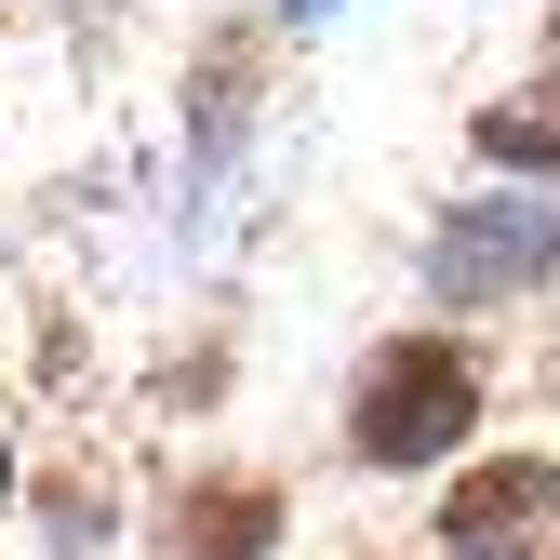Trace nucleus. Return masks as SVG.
Listing matches in <instances>:
<instances>
[{
  "mask_svg": "<svg viewBox=\"0 0 560 560\" xmlns=\"http://www.w3.org/2000/svg\"><path fill=\"white\" fill-rule=\"evenodd\" d=\"M480 361L454 334H387L361 374H347V454L361 467H441V454H467V428H480Z\"/></svg>",
  "mask_w": 560,
  "mask_h": 560,
  "instance_id": "obj_1",
  "label": "nucleus"
},
{
  "mask_svg": "<svg viewBox=\"0 0 560 560\" xmlns=\"http://www.w3.org/2000/svg\"><path fill=\"white\" fill-rule=\"evenodd\" d=\"M560 267V200H454L428 241V294L441 307H508Z\"/></svg>",
  "mask_w": 560,
  "mask_h": 560,
  "instance_id": "obj_2",
  "label": "nucleus"
},
{
  "mask_svg": "<svg viewBox=\"0 0 560 560\" xmlns=\"http://www.w3.org/2000/svg\"><path fill=\"white\" fill-rule=\"evenodd\" d=\"M560 534V467L508 454V467H467L454 508H441V560H534Z\"/></svg>",
  "mask_w": 560,
  "mask_h": 560,
  "instance_id": "obj_3",
  "label": "nucleus"
},
{
  "mask_svg": "<svg viewBox=\"0 0 560 560\" xmlns=\"http://www.w3.org/2000/svg\"><path fill=\"white\" fill-rule=\"evenodd\" d=\"M280 521H294V508H280L267 467H200L174 494V521H161V560H267Z\"/></svg>",
  "mask_w": 560,
  "mask_h": 560,
  "instance_id": "obj_4",
  "label": "nucleus"
},
{
  "mask_svg": "<svg viewBox=\"0 0 560 560\" xmlns=\"http://www.w3.org/2000/svg\"><path fill=\"white\" fill-rule=\"evenodd\" d=\"M480 161H494V174H560V81L480 107Z\"/></svg>",
  "mask_w": 560,
  "mask_h": 560,
  "instance_id": "obj_5",
  "label": "nucleus"
},
{
  "mask_svg": "<svg viewBox=\"0 0 560 560\" xmlns=\"http://www.w3.org/2000/svg\"><path fill=\"white\" fill-rule=\"evenodd\" d=\"M0 508H14V441H0Z\"/></svg>",
  "mask_w": 560,
  "mask_h": 560,
  "instance_id": "obj_6",
  "label": "nucleus"
},
{
  "mask_svg": "<svg viewBox=\"0 0 560 560\" xmlns=\"http://www.w3.org/2000/svg\"><path fill=\"white\" fill-rule=\"evenodd\" d=\"M294 14H320V0H294Z\"/></svg>",
  "mask_w": 560,
  "mask_h": 560,
  "instance_id": "obj_7",
  "label": "nucleus"
}]
</instances>
